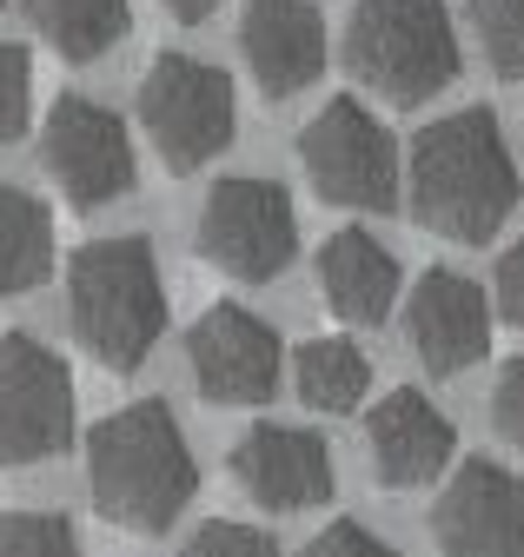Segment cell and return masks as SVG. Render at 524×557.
I'll return each instance as SVG.
<instances>
[{"label":"cell","mask_w":524,"mask_h":557,"mask_svg":"<svg viewBox=\"0 0 524 557\" xmlns=\"http://www.w3.org/2000/svg\"><path fill=\"white\" fill-rule=\"evenodd\" d=\"M27 21L34 34L60 53V60H100L107 47L126 40V27H134V8L126 0H27Z\"/></svg>","instance_id":"obj_17"},{"label":"cell","mask_w":524,"mask_h":557,"mask_svg":"<svg viewBox=\"0 0 524 557\" xmlns=\"http://www.w3.org/2000/svg\"><path fill=\"white\" fill-rule=\"evenodd\" d=\"M160 8H166L173 21H186V27H200V21H207V14L220 8V0H160Z\"/></svg>","instance_id":"obj_27"},{"label":"cell","mask_w":524,"mask_h":557,"mask_svg":"<svg viewBox=\"0 0 524 557\" xmlns=\"http://www.w3.org/2000/svg\"><path fill=\"white\" fill-rule=\"evenodd\" d=\"M319 299L346 325H378L399 306V259H391L365 226H346L319 246Z\"/></svg>","instance_id":"obj_16"},{"label":"cell","mask_w":524,"mask_h":557,"mask_svg":"<svg viewBox=\"0 0 524 557\" xmlns=\"http://www.w3.org/2000/svg\"><path fill=\"white\" fill-rule=\"evenodd\" d=\"M472 34L498 81H524V0H472Z\"/></svg>","instance_id":"obj_20"},{"label":"cell","mask_w":524,"mask_h":557,"mask_svg":"<svg viewBox=\"0 0 524 557\" xmlns=\"http://www.w3.org/2000/svg\"><path fill=\"white\" fill-rule=\"evenodd\" d=\"M491 425H498L504 445L524 451V359H511L504 379H498V392H491Z\"/></svg>","instance_id":"obj_25"},{"label":"cell","mask_w":524,"mask_h":557,"mask_svg":"<svg viewBox=\"0 0 524 557\" xmlns=\"http://www.w3.org/2000/svg\"><path fill=\"white\" fill-rule=\"evenodd\" d=\"M87 484H93V511L120 531H173L179 511L200 492V458H192L179 418L160 398L120 405L100 418L87 438Z\"/></svg>","instance_id":"obj_2"},{"label":"cell","mask_w":524,"mask_h":557,"mask_svg":"<svg viewBox=\"0 0 524 557\" xmlns=\"http://www.w3.org/2000/svg\"><path fill=\"white\" fill-rule=\"evenodd\" d=\"M299 160L305 180L325 206H346V213H391L399 206V139L385 120H372L352 94L325 100L305 133H299Z\"/></svg>","instance_id":"obj_5"},{"label":"cell","mask_w":524,"mask_h":557,"mask_svg":"<svg viewBox=\"0 0 524 557\" xmlns=\"http://www.w3.org/2000/svg\"><path fill=\"white\" fill-rule=\"evenodd\" d=\"M0 557H87L60 511H8L0 518Z\"/></svg>","instance_id":"obj_21"},{"label":"cell","mask_w":524,"mask_h":557,"mask_svg":"<svg viewBox=\"0 0 524 557\" xmlns=\"http://www.w3.org/2000/svg\"><path fill=\"white\" fill-rule=\"evenodd\" d=\"M432 537L438 557H524V478L491 458H465L432 505Z\"/></svg>","instance_id":"obj_11"},{"label":"cell","mask_w":524,"mask_h":557,"mask_svg":"<svg viewBox=\"0 0 524 557\" xmlns=\"http://www.w3.org/2000/svg\"><path fill=\"white\" fill-rule=\"evenodd\" d=\"M0 8H8V0H0Z\"/></svg>","instance_id":"obj_28"},{"label":"cell","mask_w":524,"mask_h":557,"mask_svg":"<svg viewBox=\"0 0 524 557\" xmlns=\"http://www.w3.org/2000/svg\"><path fill=\"white\" fill-rule=\"evenodd\" d=\"M140 126L166 173H200L233 147V126H239L233 81L192 53H160L140 81Z\"/></svg>","instance_id":"obj_6"},{"label":"cell","mask_w":524,"mask_h":557,"mask_svg":"<svg viewBox=\"0 0 524 557\" xmlns=\"http://www.w3.org/2000/svg\"><path fill=\"white\" fill-rule=\"evenodd\" d=\"M40 160L53 173V186L74 206H113L120 193H134V139H126L120 113H107L100 100L60 94L47 126H40Z\"/></svg>","instance_id":"obj_9"},{"label":"cell","mask_w":524,"mask_h":557,"mask_svg":"<svg viewBox=\"0 0 524 557\" xmlns=\"http://www.w3.org/2000/svg\"><path fill=\"white\" fill-rule=\"evenodd\" d=\"M233 484L259 511H305L333 498V451L319 432L259 425L233 445Z\"/></svg>","instance_id":"obj_13"},{"label":"cell","mask_w":524,"mask_h":557,"mask_svg":"<svg viewBox=\"0 0 524 557\" xmlns=\"http://www.w3.org/2000/svg\"><path fill=\"white\" fill-rule=\"evenodd\" d=\"M406 338H412V352H419V366L432 379H451V372H465V366H478L491 352V306L465 272L432 265L412 286Z\"/></svg>","instance_id":"obj_12"},{"label":"cell","mask_w":524,"mask_h":557,"mask_svg":"<svg viewBox=\"0 0 524 557\" xmlns=\"http://www.w3.org/2000/svg\"><path fill=\"white\" fill-rule=\"evenodd\" d=\"M346 60L378 100L419 107V100H432L458 81L451 8L445 0H352Z\"/></svg>","instance_id":"obj_4"},{"label":"cell","mask_w":524,"mask_h":557,"mask_svg":"<svg viewBox=\"0 0 524 557\" xmlns=\"http://www.w3.org/2000/svg\"><path fill=\"white\" fill-rule=\"evenodd\" d=\"M412 213L425 233L485 246L511 213H517V166L504 147V126L491 107L445 113L412 139Z\"/></svg>","instance_id":"obj_1"},{"label":"cell","mask_w":524,"mask_h":557,"mask_svg":"<svg viewBox=\"0 0 524 557\" xmlns=\"http://www.w3.org/2000/svg\"><path fill=\"white\" fill-rule=\"evenodd\" d=\"M67 325L80 352L107 372H134L166 332V286L160 259L140 233L93 239L67 259Z\"/></svg>","instance_id":"obj_3"},{"label":"cell","mask_w":524,"mask_h":557,"mask_svg":"<svg viewBox=\"0 0 524 557\" xmlns=\"http://www.w3.org/2000/svg\"><path fill=\"white\" fill-rule=\"evenodd\" d=\"M292 385L312 411H352L372 392V359L352 338H312L292 359Z\"/></svg>","instance_id":"obj_19"},{"label":"cell","mask_w":524,"mask_h":557,"mask_svg":"<svg viewBox=\"0 0 524 557\" xmlns=\"http://www.w3.org/2000/svg\"><path fill=\"white\" fill-rule=\"evenodd\" d=\"M299 557H399V550H391L372 524H359V518H339V524H325Z\"/></svg>","instance_id":"obj_24"},{"label":"cell","mask_w":524,"mask_h":557,"mask_svg":"<svg viewBox=\"0 0 524 557\" xmlns=\"http://www.w3.org/2000/svg\"><path fill=\"white\" fill-rule=\"evenodd\" d=\"M239 53L266 100H292L325 74V21L312 0H246Z\"/></svg>","instance_id":"obj_14"},{"label":"cell","mask_w":524,"mask_h":557,"mask_svg":"<svg viewBox=\"0 0 524 557\" xmlns=\"http://www.w3.org/2000/svg\"><path fill=\"white\" fill-rule=\"evenodd\" d=\"M179 557H279V544L266 531H252V524H233V518H213L186 537Z\"/></svg>","instance_id":"obj_23"},{"label":"cell","mask_w":524,"mask_h":557,"mask_svg":"<svg viewBox=\"0 0 524 557\" xmlns=\"http://www.w3.org/2000/svg\"><path fill=\"white\" fill-rule=\"evenodd\" d=\"M74 445V379L40 338H0V465H47Z\"/></svg>","instance_id":"obj_8"},{"label":"cell","mask_w":524,"mask_h":557,"mask_svg":"<svg viewBox=\"0 0 524 557\" xmlns=\"http://www.w3.org/2000/svg\"><path fill=\"white\" fill-rule=\"evenodd\" d=\"M186 366H192V385L213 405H266L279 392V332L246 312V306H207L200 325L186 332Z\"/></svg>","instance_id":"obj_10"},{"label":"cell","mask_w":524,"mask_h":557,"mask_svg":"<svg viewBox=\"0 0 524 557\" xmlns=\"http://www.w3.org/2000/svg\"><path fill=\"white\" fill-rule=\"evenodd\" d=\"M200 252L246 286H273L299 259V220L292 193L273 180H220L200 213Z\"/></svg>","instance_id":"obj_7"},{"label":"cell","mask_w":524,"mask_h":557,"mask_svg":"<svg viewBox=\"0 0 524 557\" xmlns=\"http://www.w3.org/2000/svg\"><path fill=\"white\" fill-rule=\"evenodd\" d=\"M53 265V220L21 186H0V299L34 293Z\"/></svg>","instance_id":"obj_18"},{"label":"cell","mask_w":524,"mask_h":557,"mask_svg":"<svg viewBox=\"0 0 524 557\" xmlns=\"http://www.w3.org/2000/svg\"><path fill=\"white\" fill-rule=\"evenodd\" d=\"M27 107H34V60L14 40H0V147L27 133Z\"/></svg>","instance_id":"obj_22"},{"label":"cell","mask_w":524,"mask_h":557,"mask_svg":"<svg viewBox=\"0 0 524 557\" xmlns=\"http://www.w3.org/2000/svg\"><path fill=\"white\" fill-rule=\"evenodd\" d=\"M498 312H504L511 325H524V233H517V246L498 259Z\"/></svg>","instance_id":"obj_26"},{"label":"cell","mask_w":524,"mask_h":557,"mask_svg":"<svg viewBox=\"0 0 524 557\" xmlns=\"http://www.w3.org/2000/svg\"><path fill=\"white\" fill-rule=\"evenodd\" d=\"M365 445H372V471H378L385 492H412V484H432V478H445L451 458H458L451 418H445L425 392H412V385L385 392V398L372 405V418H365Z\"/></svg>","instance_id":"obj_15"}]
</instances>
